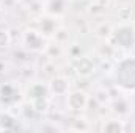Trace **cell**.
<instances>
[{
  "label": "cell",
  "instance_id": "1",
  "mask_svg": "<svg viewBox=\"0 0 135 133\" xmlns=\"http://www.w3.org/2000/svg\"><path fill=\"white\" fill-rule=\"evenodd\" d=\"M118 78L121 86L127 89H135V60H127L119 64Z\"/></svg>",
  "mask_w": 135,
  "mask_h": 133
}]
</instances>
